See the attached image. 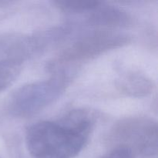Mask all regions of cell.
Returning <instances> with one entry per match:
<instances>
[{
    "mask_svg": "<svg viewBox=\"0 0 158 158\" xmlns=\"http://www.w3.org/2000/svg\"><path fill=\"white\" fill-rule=\"evenodd\" d=\"M23 63L15 60L0 58V93L7 89L16 80Z\"/></svg>",
    "mask_w": 158,
    "mask_h": 158,
    "instance_id": "7",
    "label": "cell"
},
{
    "mask_svg": "<svg viewBox=\"0 0 158 158\" xmlns=\"http://www.w3.org/2000/svg\"><path fill=\"white\" fill-rule=\"evenodd\" d=\"M49 78L27 83L17 89L9 97L7 109L16 117H28L38 114L53 103L70 83L69 69L53 71Z\"/></svg>",
    "mask_w": 158,
    "mask_h": 158,
    "instance_id": "2",
    "label": "cell"
},
{
    "mask_svg": "<svg viewBox=\"0 0 158 158\" xmlns=\"http://www.w3.org/2000/svg\"><path fill=\"white\" fill-rule=\"evenodd\" d=\"M9 3V2H6V1H0V7L2 6H5V5L8 4Z\"/></svg>",
    "mask_w": 158,
    "mask_h": 158,
    "instance_id": "9",
    "label": "cell"
},
{
    "mask_svg": "<svg viewBox=\"0 0 158 158\" xmlns=\"http://www.w3.org/2000/svg\"><path fill=\"white\" fill-rule=\"evenodd\" d=\"M100 2L98 1H55L53 4L60 10L71 14L88 13L95 9Z\"/></svg>",
    "mask_w": 158,
    "mask_h": 158,
    "instance_id": "8",
    "label": "cell"
},
{
    "mask_svg": "<svg viewBox=\"0 0 158 158\" xmlns=\"http://www.w3.org/2000/svg\"><path fill=\"white\" fill-rule=\"evenodd\" d=\"M95 126L89 111L75 110L62 118L28 127L26 144L32 158H75L87 144Z\"/></svg>",
    "mask_w": 158,
    "mask_h": 158,
    "instance_id": "1",
    "label": "cell"
},
{
    "mask_svg": "<svg viewBox=\"0 0 158 158\" xmlns=\"http://www.w3.org/2000/svg\"><path fill=\"white\" fill-rule=\"evenodd\" d=\"M120 92L131 97H143L151 94L153 81L140 71L127 69L122 72L116 80Z\"/></svg>",
    "mask_w": 158,
    "mask_h": 158,
    "instance_id": "6",
    "label": "cell"
},
{
    "mask_svg": "<svg viewBox=\"0 0 158 158\" xmlns=\"http://www.w3.org/2000/svg\"><path fill=\"white\" fill-rule=\"evenodd\" d=\"M131 17L123 9L101 2L88 12L86 23L99 29H113L123 28L131 23Z\"/></svg>",
    "mask_w": 158,
    "mask_h": 158,
    "instance_id": "5",
    "label": "cell"
},
{
    "mask_svg": "<svg viewBox=\"0 0 158 158\" xmlns=\"http://www.w3.org/2000/svg\"><path fill=\"white\" fill-rule=\"evenodd\" d=\"M109 141L114 148H126L133 154L153 157L157 151V123L144 117L123 118L111 128Z\"/></svg>",
    "mask_w": 158,
    "mask_h": 158,
    "instance_id": "4",
    "label": "cell"
},
{
    "mask_svg": "<svg viewBox=\"0 0 158 158\" xmlns=\"http://www.w3.org/2000/svg\"><path fill=\"white\" fill-rule=\"evenodd\" d=\"M129 35L113 29H97L78 37L49 64V70L69 69L71 65L91 60L108 51L125 46Z\"/></svg>",
    "mask_w": 158,
    "mask_h": 158,
    "instance_id": "3",
    "label": "cell"
}]
</instances>
